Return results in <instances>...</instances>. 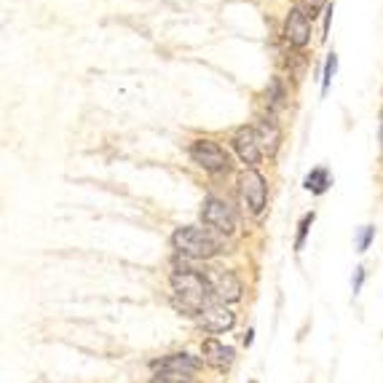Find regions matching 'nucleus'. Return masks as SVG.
I'll return each mask as SVG.
<instances>
[{
	"label": "nucleus",
	"mask_w": 383,
	"mask_h": 383,
	"mask_svg": "<svg viewBox=\"0 0 383 383\" xmlns=\"http://www.w3.org/2000/svg\"><path fill=\"white\" fill-rule=\"evenodd\" d=\"M201 351H204V362L212 367H217V370H226V367L233 365V359H236V351L230 346H226V343H220V341H204V346H201Z\"/></svg>",
	"instance_id": "nucleus-9"
},
{
	"label": "nucleus",
	"mask_w": 383,
	"mask_h": 383,
	"mask_svg": "<svg viewBox=\"0 0 383 383\" xmlns=\"http://www.w3.org/2000/svg\"><path fill=\"white\" fill-rule=\"evenodd\" d=\"M201 220H204L207 228L223 233V236H233L236 233V212H233V207H228L226 201H220L214 196H209L207 201H204Z\"/></svg>",
	"instance_id": "nucleus-4"
},
{
	"label": "nucleus",
	"mask_w": 383,
	"mask_h": 383,
	"mask_svg": "<svg viewBox=\"0 0 383 383\" xmlns=\"http://www.w3.org/2000/svg\"><path fill=\"white\" fill-rule=\"evenodd\" d=\"M158 370H169V373H185V375H193L201 362L198 359H193L191 354H172V357H166V359H158L156 362Z\"/></svg>",
	"instance_id": "nucleus-12"
},
{
	"label": "nucleus",
	"mask_w": 383,
	"mask_h": 383,
	"mask_svg": "<svg viewBox=\"0 0 383 383\" xmlns=\"http://www.w3.org/2000/svg\"><path fill=\"white\" fill-rule=\"evenodd\" d=\"M311 223H313V212L311 214H306L303 220H300V230H297V242H295V249H303V242H306V233H308V228H311Z\"/></svg>",
	"instance_id": "nucleus-17"
},
{
	"label": "nucleus",
	"mask_w": 383,
	"mask_h": 383,
	"mask_svg": "<svg viewBox=\"0 0 383 383\" xmlns=\"http://www.w3.org/2000/svg\"><path fill=\"white\" fill-rule=\"evenodd\" d=\"M381 139H383V126H381Z\"/></svg>",
	"instance_id": "nucleus-21"
},
{
	"label": "nucleus",
	"mask_w": 383,
	"mask_h": 383,
	"mask_svg": "<svg viewBox=\"0 0 383 383\" xmlns=\"http://www.w3.org/2000/svg\"><path fill=\"white\" fill-rule=\"evenodd\" d=\"M150 383H193L191 375H185V373H169V370H161L156 373Z\"/></svg>",
	"instance_id": "nucleus-14"
},
{
	"label": "nucleus",
	"mask_w": 383,
	"mask_h": 383,
	"mask_svg": "<svg viewBox=\"0 0 383 383\" xmlns=\"http://www.w3.org/2000/svg\"><path fill=\"white\" fill-rule=\"evenodd\" d=\"M332 185V177L330 172L325 169V166H319V169H313L308 177H306V191H311L316 193V196H322V193L327 191Z\"/></svg>",
	"instance_id": "nucleus-13"
},
{
	"label": "nucleus",
	"mask_w": 383,
	"mask_h": 383,
	"mask_svg": "<svg viewBox=\"0 0 383 383\" xmlns=\"http://www.w3.org/2000/svg\"><path fill=\"white\" fill-rule=\"evenodd\" d=\"M198 325L207 332H226L236 325V316L226 306H207L198 316Z\"/></svg>",
	"instance_id": "nucleus-8"
},
{
	"label": "nucleus",
	"mask_w": 383,
	"mask_h": 383,
	"mask_svg": "<svg viewBox=\"0 0 383 383\" xmlns=\"http://www.w3.org/2000/svg\"><path fill=\"white\" fill-rule=\"evenodd\" d=\"M362 279H365V271H362V268H357V279H354V295L359 292V287H362Z\"/></svg>",
	"instance_id": "nucleus-20"
},
{
	"label": "nucleus",
	"mask_w": 383,
	"mask_h": 383,
	"mask_svg": "<svg viewBox=\"0 0 383 383\" xmlns=\"http://www.w3.org/2000/svg\"><path fill=\"white\" fill-rule=\"evenodd\" d=\"M172 247L180 255L193 258V260H207V258H214L220 252V242L209 233L207 228L196 226L177 228L172 233Z\"/></svg>",
	"instance_id": "nucleus-2"
},
{
	"label": "nucleus",
	"mask_w": 383,
	"mask_h": 383,
	"mask_svg": "<svg viewBox=\"0 0 383 383\" xmlns=\"http://www.w3.org/2000/svg\"><path fill=\"white\" fill-rule=\"evenodd\" d=\"M325 6H327V0H300V6H297V8H300V11H303V14L313 22V19L325 11Z\"/></svg>",
	"instance_id": "nucleus-15"
},
{
	"label": "nucleus",
	"mask_w": 383,
	"mask_h": 383,
	"mask_svg": "<svg viewBox=\"0 0 383 383\" xmlns=\"http://www.w3.org/2000/svg\"><path fill=\"white\" fill-rule=\"evenodd\" d=\"M284 40H287L290 46H295V49L308 46V40H311V19L306 17L300 8H292V11L287 14V22H284Z\"/></svg>",
	"instance_id": "nucleus-7"
},
{
	"label": "nucleus",
	"mask_w": 383,
	"mask_h": 383,
	"mask_svg": "<svg viewBox=\"0 0 383 383\" xmlns=\"http://www.w3.org/2000/svg\"><path fill=\"white\" fill-rule=\"evenodd\" d=\"M373 236H375V228H370V226L362 228V233H359V239H357V249L365 252L367 247H370V242H373Z\"/></svg>",
	"instance_id": "nucleus-18"
},
{
	"label": "nucleus",
	"mask_w": 383,
	"mask_h": 383,
	"mask_svg": "<svg viewBox=\"0 0 383 383\" xmlns=\"http://www.w3.org/2000/svg\"><path fill=\"white\" fill-rule=\"evenodd\" d=\"M255 134L260 139L263 150L268 153V156H274L279 150V142H281V129H279V123L274 118H260L258 126H255Z\"/></svg>",
	"instance_id": "nucleus-10"
},
{
	"label": "nucleus",
	"mask_w": 383,
	"mask_h": 383,
	"mask_svg": "<svg viewBox=\"0 0 383 383\" xmlns=\"http://www.w3.org/2000/svg\"><path fill=\"white\" fill-rule=\"evenodd\" d=\"M268 100L274 102V107H276V104H281V100H284V88H281V84H279V78H274V81H271V88H268Z\"/></svg>",
	"instance_id": "nucleus-19"
},
{
	"label": "nucleus",
	"mask_w": 383,
	"mask_h": 383,
	"mask_svg": "<svg viewBox=\"0 0 383 383\" xmlns=\"http://www.w3.org/2000/svg\"><path fill=\"white\" fill-rule=\"evenodd\" d=\"M214 295L220 297L223 303H236L239 297H242V281H239V276L236 274H230V271H226V274H220V276L214 279Z\"/></svg>",
	"instance_id": "nucleus-11"
},
{
	"label": "nucleus",
	"mask_w": 383,
	"mask_h": 383,
	"mask_svg": "<svg viewBox=\"0 0 383 383\" xmlns=\"http://www.w3.org/2000/svg\"><path fill=\"white\" fill-rule=\"evenodd\" d=\"M335 70H338V56L330 54L327 56V65H325V78H322V91H327L332 84V78H335Z\"/></svg>",
	"instance_id": "nucleus-16"
},
{
	"label": "nucleus",
	"mask_w": 383,
	"mask_h": 383,
	"mask_svg": "<svg viewBox=\"0 0 383 383\" xmlns=\"http://www.w3.org/2000/svg\"><path fill=\"white\" fill-rule=\"evenodd\" d=\"M252 383H255V381H252Z\"/></svg>",
	"instance_id": "nucleus-22"
},
{
	"label": "nucleus",
	"mask_w": 383,
	"mask_h": 383,
	"mask_svg": "<svg viewBox=\"0 0 383 383\" xmlns=\"http://www.w3.org/2000/svg\"><path fill=\"white\" fill-rule=\"evenodd\" d=\"M239 191H242V198L244 204L249 207V212H252V214H263L265 201H268V185H265L263 174L255 172V169L244 172L242 177H239Z\"/></svg>",
	"instance_id": "nucleus-5"
},
{
	"label": "nucleus",
	"mask_w": 383,
	"mask_h": 383,
	"mask_svg": "<svg viewBox=\"0 0 383 383\" xmlns=\"http://www.w3.org/2000/svg\"><path fill=\"white\" fill-rule=\"evenodd\" d=\"M188 156H191L193 164H198L209 174H223L230 169V156L212 139H193L191 148H188Z\"/></svg>",
	"instance_id": "nucleus-3"
},
{
	"label": "nucleus",
	"mask_w": 383,
	"mask_h": 383,
	"mask_svg": "<svg viewBox=\"0 0 383 383\" xmlns=\"http://www.w3.org/2000/svg\"><path fill=\"white\" fill-rule=\"evenodd\" d=\"M214 290L209 287L207 276H201L193 268H182L172 274V300L174 306L188 316H201V311L207 308L209 295Z\"/></svg>",
	"instance_id": "nucleus-1"
},
{
	"label": "nucleus",
	"mask_w": 383,
	"mask_h": 383,
	"mask_svg": "<svg viewBox=\"0 0 383 383\" xmlns=\"http://www.w3.org/2000/svg\"><path fill=\"white\" fill-rule=\"evenodd\" d=\"M233 150H236V156L242 158L244 164L252 169V166H258L263 158V145L260 139H258V134H255V129H249V126H242L236 134H233Z\"/></svg>",
	"instance_id": "nucleus-6"
}]
</instances>
